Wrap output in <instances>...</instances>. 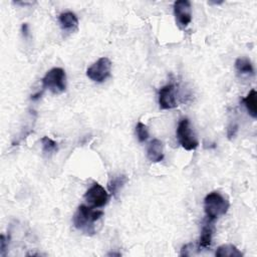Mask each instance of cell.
<instances>
[{
    "label": "cell",
    "mask_w": 257,
    "mask_h": 257,
    "mask_svg": "<svg viewBox=\"0 0 257 257\" xmlns=\"http://www.w3.org/2000/svg\"><path fill=\"white\" fill-rule=\"evenodd\" d=\"M103 211L81 204L72 217L74 227L86 235L96 233V223L103 217Z\"/></svg>",
    "instance_id": "cell-1"
},
{
    "label": "cell",
    "mask_w": 257,
    "mask_h": 257,
    "mask_svg": "<svg viewBox=\"0 0 257 257\" xmlns=\"http://www.w3.org/2000/svg\"><path fill=\"white\" fill-rule=\"evenodd\" d=\"M230 207V203L221 193L213 191L204 199V211L206 218L215 221L219 217L225 215Z\"/></svg>",
    "instance_id": "cell-2"
},
{
    "label": "cell",
    "mask_w": 257,
    "mask_h": 257,
    "mask_svg": "<svg viewBox=\"0 0 257 257\" xmlns=\"http://www.w3.org/2000/svg\"><path fill=\"white\" fill-rule=\"evenodd\" d=\"M43 88H47L53 94H60L66 88V74L61 67H53L48 70L41 79Z\"/></svg>",
    "instance_id": "cell-3"
},
{
    "label": "cell",
    "mask_w": 257,
    "mask_h": 257,
    "mask_svg": "<svg viewBox=\"0 0 257 257\" xmlns=\"http://www.w3.org/2000/svg\"><path fill=\"white\" fill-rule=\"evenodd\" d=\"M176 133H177V139L180 145L186 151H194L198 148L199 142L197 140L196 135L193 132L190 120L187 117L182 118L179 121Z\"/></svg>",
    "instance_id": "cell-4"
},
{
    "label": "cell",
    "mask_w": 257,
    "mask_h": 257,
    "mask_svg": "<svg viewBox=\"0 0 257 257\" xmlns=\"http://www.w3.org/2000/svg\"><path fill=\"white\" fill-rule=\"evenodd\" d=\"M110 70L111 61L107 57H100L87 68L86 75L92 81L103 82L110 75Z\"/></svg>",
    "instance_id": "cell-5"
},
{
    "label": "cell",
    "mask_w": 257,
    "mask_h": 257,
    "mask_svg": "<svg viewBox=\"0 0 257 257\" xmlns=\"http://www.w3.org/2000/svg\"><path fill=\"white\" fill-rule=\"evenodd\" d=\"M83 198L88 206L93 208H101L107 204L109 196L101 185L98 183H93L87 189Z\"/></svg>",
    "instance_id": "cell-6"
},
{
    "label": "cell",
    "mask_w": 257,
    "mask_h": 257,
    "mask_svg": "<svg viewBox=\"0 0 257 257\" xmlns=\"http://www.w3.org/2000/svg\"><path fill=\"white\" fill-rule=\"evenodd\" d=\"M174 16L180 28L187 27L192 21V6L188 0H178L174 3Z\"/></svg>",
    "instance_id": "cell-7"
},
{
    "label": "cell",
    "mask_w": 257,
    "mask_h": 257,
    "mask_svg": "<svg viewBox=\"0 0 257 257\" xmlns=\"http://www.w3.org/2000/svg\"><path fill=\"white\" fill-rule=\"evenodd\" d=\"M158 96L161 109H172L178 105L175 95V86L172 83L161 87Z\"/></svg>",
    "instance_id": "cell-8"
},
{
    "label": "cell",
    "mask_w": 257,
    "mask_h": 257,
    "mask_svg": "<svg viewBox=\"0 0 257 257\" xmlns=\"http://www.w3.org/2000/svg\"><path fill=\"white\" fill-rule=\"evenodd\" d=\"M214 230H215L214 221L206 218L203 222V226L201 230V235L199 239V248L208 249L211 247Z\"/></svg>",
    "instance_id": "cell-9"
},
{
    "label": "cell",
    "mask_w": 257,
    "mask_h": 257,
    "mask_svg": "<svg viewBox=\"0 0 257 257\" xmlns=\"http://www.w3.org/2000/svg\"><path fill=\"white\" fill-rule=\"evenodd\" d=\"M147 157L153 163H159L164 159V146L163 143L158 140L154 139L150 142L147 149Z\"/></svg>",
    "instance_id": "cell-10"
},
{
    "label": "cell",
    "mask_w": 257,
    "mask_h": 257,
    "mask_svg": "<svg viewBox=\"0 0 257 257\" xmlns=\"http://www.w3.org/2000/svg\"><path fill=\"white\" fill-rule=\"evenodd\" d=\"M58 20H59L61 29L64 31L71 32V31L76 30L78 27L77 16L71 11H66V12L60 13Z\"/></svg>",
    "instance_id": "cell-11"
},
{
    "label": "cell",
    "mask_w": 257,
    "mask_h": 257,
    "mask_svg": "<svg viewBox=\"0 0 257 257\" xmlns=\"http://www.w3.org/2000/svg\"><path fill=\"white\" fill-rule=\"evenodd\" d=\"M248 113L253 117L256 118L257 116V92L253 88L251 89L248 94L242 99Z\"/></svg>",
    "instance_id": "cell-12"
},
{
    "label": "cell",
    "mask_w": 257,
    "mask_h": 257,
    "mask_svg": "<svg viewBox=\"0 0 257 257\" xmlns=\"http://www.w3.org/2000/svg\"><path fill=\"white\" fill-rule=\"evenodd\" d=\"M127 179L124 175H114L111 176L109 178V181L107 183V189L109 191V193L116 197L118 192L121 190V188L124 186V184L126 183Z\"/></svg>",
    "instance_id": "cell-13"
},
{
    "label": "cell",
    "mask_w": 257,
    "mask_h": 257,
    "mask_svg": "<svg viewBox=\"0 0 257 257\" xmlns=\"http://www.w3.org/2000/svg\"><path fill=\"white\" fill-rule=\"evenodd\" d=\"M215 255L217 257H242L243 253L233 244H224L217 248Z\"/></svg>",
    "instance_id": "cell-14"
},
{
    "label": "cell",
    "mask_w": 257,
    "mask_h": 257,
    "mask_svg": "<svg viewBox=\"0 0 257 257\" xmlns=\"http://www.w3.org/2000/svg\"><path fill=\"white\" fill-rule=\"evenodd\" d=\"M235 68L238 73L242 75H253L254 67L250 59L247 57H239L235 61Z\"/></svg>",
    "instance_id": "cell-15"
},
{
    "label": "cell",
    "mask_w": 257,
    "mask_h": 257,
    "mask_svg": "<svg viewBox=\"0 0 257 257\" xmlns=\"http://www.w3.org/2000/svg\"><path fill=\"white\" fill-rule=\"evenodd\" d=\"M40 142H41L42 151L44 154L50 155V154H54L58 151V144L56 142H54L52 139H50L49 137H47V136L42 137Z\"/></svg>",
    "instance_id": "cell-16"
},
{
    "label": "cell",
    "mask_w": 257,
    "mask_h": 257,
    "mask_svg": "<svg viewBox=\"0 0 257 257\" xmlns=\"http://www.w3.org/2000/svg\"><path fill=\"white\" fill-rule=\"evenodd\" d=\"M136 135L140 143H144L149 138V128L148 126L143 123L142 121H139L136 125Z\"/></svg>",
    "instance_id": "cell-17"
},
{
    "label": "cell",
    "mask_w": 257,
    "mask_h": 257,
    "mask_svg": "<svg viewBox=\"0 0 257 257\" xmlns=\"http://www.w3.org/2000/svg\"><path fill=\"white\" fill-rule=\"evenodd\" d=\"M7 249V241L5 239L4 235H1L0 237V255L5 256V252Z\"/></svg>",
    "instance_id": "cell-18"
},
{
    "label": "cell",
    "mask_w": 257,
    "mask_h": 257,
    "mask_svg": "<svg viewBox=\"0 0 257 257\" xmlns=\"http://www.w3.org/2000/svg\"><path fill=\"white\" fill-rule=\"evenodd\" d=\"M237 127H238L237 125H234L233 127H229V128H228V137H229L230 139L236 135Z\"/></svg>",
    "instance_id": "cell-19"
},
{
    "label": "cell",
    "mask_w": 257,
    "mask_h": 257,
    "mask_svg": "<svg viewBox=\"0 0 257 257\" xmlns=\"http://www.w3.org/2000/svg\"><path fill=\"white\" fill-rule=\"evenodd\" d=\"M22 32H23V35L25 36V37H27V35H28V25H27V23H23V25H22Z\"/></svg>",
    "instance_id": "cell-20"
},
{
    "label": "cell",
    "mask_w": 257,
    "mask_h": 257,
    "mask_svg": "<svg viewBox=\"0 0 257 257\" xmlns=\"http://www.w3.org/2000/svg\"><path fill=\"white\" fill-rule=\"evenodd\" d=\"M108 255H116V256H119L120 254H119V253H109Z\"/></svg>",
    "instance_id": "cell-21"
}]
</instances>
